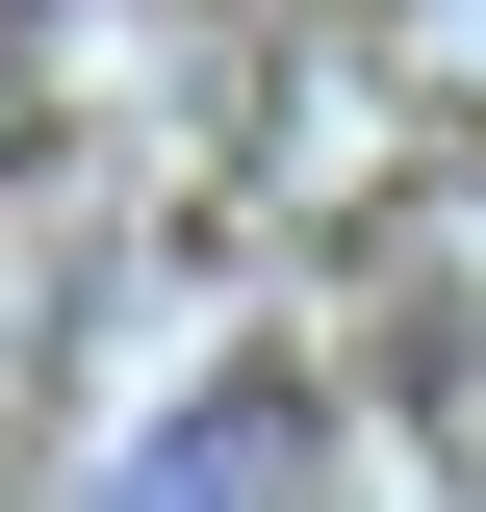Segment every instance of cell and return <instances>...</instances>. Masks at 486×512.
Here are the masks:
<instances>
[{
  "instance_id": "6da1fadb",
  "label": "cell",
  "mask_w": 486,
  "mask_h": 512,
  "mask_svg": "<svg viewBox=\"0 0 486 512\" xmlns=\"http://www.w3.org/2000/svg\"><path fill=\"white\" fill-rule=\"evenodd\" d=\"M256 461H282V487H307V461H333V436H307V410H282V384H256V410H180V436H154V487H256Z\"/></svg>"
}]
</instances>
